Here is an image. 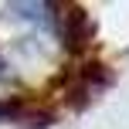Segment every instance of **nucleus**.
<instances>
[{
  "mask_svg": "<svg viewBox=\"0 0 129 129\" xmlns=\"http://www.w3.org/2000/svg\"><path fill=\"white\" fill-rule=\"evenodd\" d=\"M109 85H112V71L102 61H82V64H75V68H68L61 75V92H64L71 109L92 105V99L99 92H105Z\"/></svg>",
  "mask_w": 129,
  "mask_h": 129,
  "instance_id": "1",
  "label": "nucleus"
},
{
  "mask_svg": "<svg viewBox=\"0 0 129 129\" xmlns=\"http://www.w3.org/2000/svg\"><path fill=\"white\" fill-rule=\"evenodd\" d=\"M51 34H58V41H61L64 51L78 54V51H85V48H88L92 38H95V24H92V17H88V10H85V7H78V4L61 7V4H58V14H54V31H51Z\"/></svg>",
  "mask_w": 129,
  "mask_h": 129,
  "instance_id": "2",
  "label": "nucleus"
},
{
  "mask_svg": "<svg viewBox=\"0 0 129 129\" xmlns=\"http://www.w3.org/2000/svg\"><path fill=\"white\" fill-rule=\"evenodd\" d=\"M54 119H58V112L44 102H34V99H24V95H0V122L44 129Z\"/></svg>",
  "mask_w": 129,
  "mask_h": 129,
  "instance_id": "3",
  "label": "nucleus"
},
{
  "mask_svg": "<svg viewBox=\"0 0 129 129\" xmlns=\"http://www.w3.org/2000/svg\"><path fill=\"white\" fill-rule=\"evenodd\" d=\"M14 17L31 20L34 27H44V31H54V14H58V4H10Z\"/></svg>",
  "mask_w": 129,
  "mask_h": 129,
  "instance_id": "4",
  "label": "nucleus"
},
{
  "mask_svg": "<svg viewBox=\"0 0 129 129\" xmlns=\"http://www.w3.org/2000/svg\"><path fill=\"white\" fill-rule=\"evenodd\" d=\"M17 82V71L10 68V61L4 58V54H0V85H14Z\"/></svg>",
  "mask_w": 129,
  "mask_h": 129,
  "instance_id": "5",
  "label": "nucleus"
}]
</instances>
